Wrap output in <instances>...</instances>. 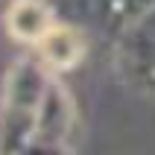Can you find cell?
<instances>
[{
  "instance_id": "1",
  "label": "cell",
  "mask_w": 155,
  "mask_h": 155,
  "mask_svg": "<svg viewBox=\"0 0 155 155\" xmlns=\"http://www.w3.org/2000/svg\"><path fill=\"white\" fill-rule=\"evenodd\" d=\"M56 15L76 26H94L105 35H123L155 0H50Z\"/></svg>"
},
{
  "instance_id": "4",
  "label": "cell",
  "mask_w": 155,
  "mask_h": 155,
  "mask_svg": "<svg viewBox=\"0 0 155 155\" xmlns=\"http://www.w3.org/2000/svg\"><path fill=\"white\" fill-rule=\"evenodd\" d=\"M38 53H41V61L50 68H73L85 56V35L70 21H56L50 32L38 41Z\"/></svg>"
},
{
  "instance_id": "3",
  "label": "cell",
  "mask_w": 155,
  "mask_h": 155,
  "mask_svg": "<svg viewBox=\"0 0 155 155\" xmlns=\"http://www.w3.org/2000/svg\"><path fill=\"white\" fill-rule=\"evenodd\" d=\"M56 9L50 0H12L6 9V29L18 41L38 44L56 24Z\"/></svg>"
},
{
  "instance_id": "2",
  "label": "cell",
  "mask_w": 155,
  "mask_h": 155,
  "mask_svg": "<svg viewBox=\"0 0 155 155\" xmlns=\"http://www.w3.org/2000/svg\"><path fill=\"white\" fill-rule=\"evenodd\" d=\"M117 59L132 88L155 94V3L120 35Z\"/></svg>"
}]
</instances>
